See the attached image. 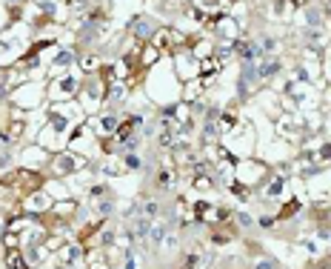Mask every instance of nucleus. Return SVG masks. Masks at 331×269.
I'll return each mask as SVG.
<instances>
[{
  "mask_svg": "<svg viewBox=\"0 0 331 269\" xmlns=\"http://www.w3.org/2000/svg\"><path fill=\"white\" fill-rule=\"evenodd\" d=\"M129 232H131V238L134 241H146L148 238V232H151V218H134V224L129 226Z\"/></svg>",
  "mask_w": 331,
  "mask_h": 269,
  "instance_id": "f257e3e1",
  "label": "nucleus"
},
{
  "mask_svg": "<svg viewBox=\"0 0 331 269\" xmlns=\"http://www.w3.org/2000/svg\"><path fill=\"white\" fill-rule=\"evenodd\" d=\"M151 35H154L151 18H137V23H134V37H137V40H148Z\"/></svg>",
  "mask_w": 331,
  "mask_h": 269,
  "instance_id": "f03ea898",
  "label": "nucleus"
},
{
  "mask_svg": "<svg viewBox=\"0 0 331 269\" xmlns=\"http://www.w3.org/2000/svg\"><path fill=\"white\" fill-rule=\"evenodd\" d=\"M154 186L160 189V192H169V189L175 186V172H172V169H160V172H157Z\"/></svg>",
  "mask_w": 331,
  "mask_h": 269,
  "instance_id": "7ed1b4c3",
  "label": "nucleus"
},
{
  "mask_svg": "<svg viewBox=\"0 0 331 269\" xmlns=\"http://www.w3.org/2000/svg\"><path fill=\"white\" fill-rule=\"evenodd\" d=\"M20 252L23 249H9L6 252V266L9 269H29V260L20 258Z\"/></svg>",
  "mask_w": 331,
  "mask_h": 269,
  "instance_id": "20e7f679",
  "label": "nucleus"
},
{
  "mask_svg": "<svg viewBox=\"0 0 331 269\" xmlns=\"http://www.w3.org/2000/svg\"><path fill=\"white\" fill-rule=\"evenodd\" d=\"M280 66H283L280 60H266L263 66H257V81H263V78H271L274 72H280Z\"/></svg>",
  "mask_w": 331,
  "mask_h": 269,
  "instance_id": "39448f33",
  "label": "nucleus"
},
{
  "mask_svg": "<svg viewBox=\"0 0 331 269\" xmlns=\"http://www.w3.org/2000/svg\"><path fill=\"white\" fill-rule=\"evenodd\" d=\"M63 258H66V263H74V260H80V258H83V249H80V246H66Z\"/></svg>",
  "mask_w": 331,
  "mask_h": 269,
  "instance_id": "423d86ee",
  "label": "nucleus"
},
{
  "mask_svg": "<svg viewBox=\"0 0 331 269\" xmlns=\"http://www.w3.org/2000/svg\"><path fill=\"white\" fill-rule=\"evenodd\" d=\"M123 98H126V86H123V83H114L112 92H109V100L117 103V100H123Z\"/></svg>",
  "mask_w": 331,
  "mask_h": 269,
  "instance_id": "0eeeda50",
  "label": "nucleus"
},
{
  "mask_svg": "<svg viewBox=\"0 0 331 269\" xmlns=\"http://www.w3.org/2000/svg\"><path fill=\"white\" fill-rule=\"evenodd\" d=\"M252 269H280L277 266V260H271V258H260L257 263H254Z\"/></svg>",
  "mask_w": 331,
  "mask_h": 269,
  "instance_id": "6e6552de",
  "label": "nucleus"
},
{
  "mask_svg": "<svg viewBox=\"0 0 331 269\" xmlns=\"http://www.w3.org/2000/svg\"><path fill=\"white\" fill-rule=\"evenodd\" d=\"M123 163H126L129 169H140V166H143V161H140L137 155H126V158H123Z\"/></svg>",
  "mask_w": 331,
  "mask_h": 269,
  "instance_id": "1a4fd4ad",
  "label": "nucleus"
},
{
  "mask_svg": "<svg viewBox=\"0 0 331 269\" xmlns=\"http://www.w3.org/2000/svg\"><path fill=\"white\" fill-rule=\"evenodd\" d=\"M112 200H109V197H106V200H100V207H97V212H100V215H112Z\"/></svg>",
  "mask_w": 331,
  "mask_h": 269,
  "instance_id": "9d476101",
  "label": "nucleus"
},
{
  "mask_svg": "<svg viewBox=\"0 0 331 269\" xmlns=\"http://www.w3.org/2000/svg\"><path fill=\"white\" fill-rule=\"evenodd\" d=\"M257 224H260L263 229H274V224H277V218H260Z\"/></svg>",
  "mask_w": 331,
  "mask_h": 269,
  "instance_id": "9b49d317",
  "label": "nucleus"
},
{
  "mask_svg": "<svg viewBox=\"0 0 331 269\" xmlns=\"http://www.w3.org/2000/svg\"><path fill=\"white\" fill-rule=\"evenodd\" d=\"M322 218H325V226H331V207L325 209V215H322Z\"/></svg>",
  "mask_w": 331,
  "mask_h": 269,
  "instance_id": "f8f14e48",
  "label": "nucleus"
},
{
  "mask_svg": "<svg viewBox=\"0 0 331 269\" xmlns=\"http://www.w3.org/2000/svg\"><path fill=\"white\" fill-rule=\"evenodd\" d=\"M3 3H9V6H15V3H20V0H3Z\"/></svg>",
  "mask_w": 331,
  "mask_h": 269,
  "instance_id": "ddd939ff",
  "label": "nucleus"
}]
</instances>
